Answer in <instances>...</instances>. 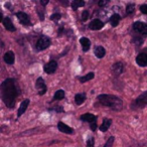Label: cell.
I'll use <instances>...</instances> for the list:
<instances>
[{
    "instance_id": "1",
    "label": "cell",
    "mask_w": 147,
    "mask_h": 147,
    "mask_svg": "<svg viewBox=\"0 0 147 147\" xmlns=\"http://www.w3.org/2000/svg\"><path fill=\"white\" fill-rule=\"evenodd\" d=\"M0 94L3 103L8 109H13L16 104L18 96L20 95L18 83L15 79L8 78L1 83L0 86Z\"/></svg>"
},
{
    "instance_id": "2",
    "label": "cell",
    "mask_w": 147,
    "mask_h": 147,
    "mask_svg": "<svg viewBox=\"0 0 147 147\" xmlns=\"http://www.w3.org/2000/svg\"><path fill=\"white\" fill-rule=\"evenodd\" d=\"M97 101L102 106L110 108L114 111H121L123 109V101L121 98L115 95L101 94L97 97Z\"/></svg>"
},
{
    "instance_id": "3",
    "label": "cell",
    "mask_w": 147,
    "mask_h": 147,
    "mask_svg": "<svg viewBox=\"0 0 147 147\" xmlns=\"http://www.w3.org/2000/svg\"><path fill=\"white\" fill-rule=\"evenodd\" d=\"M147 106V91L139 95L132 103H131V109L132 110H139V109H143L144 107Z\"/></svg>"
},
{
    "instance_id": "4",
    "label": "cell",
    "mask_w": 147,
    "mask_h": 147,
    "mask_svg": "<svg viewBox=\"0 0 147 147\" xmlns=\"http://www.w3.org/2000/svg\"><path fill=\"white\" fill-rule=\"evenodd\" d=\"M51 37H49L47 35H40L37 39L36 43H35V49L36 51H42L45 49H47L49 47H51Z\"/></svg>"
},
{
    "instance_id": "5",
    "label": "cell",
    "mask_w": 147,
    "mask_h": 147,
    "mask_svg": "<svg viewBox=\"0 0 147 147\" xmlns=\"http://www.w3.org/2000/svg\"><path fill=\"white\" fill-rule=\"evenodd\" d=\"M132 28L138 34L142 36H147V23L142 22V21H135L132 25Z\"/></svg>"
},
{
    "instance_id": "6",
    "label": "cell",
    "mask_w": 147,
    "mask_h": 147,
    "mask_svg": "<svg viewBox=\"0 0 147 147\" xmlns=\"http://www.w3.org/2000/svg\"><path fill=\"white\" fill-rule=\"evenodd\" d=\"M15 15H16L19 22H20L23 26H31V25H32V23H31V21H30V17L28 16L27 13L23 12V11H17V12L15 13Z\"/></svg>"
},
{
    "instance_id": "7",
    "label": "cell",
    "mask_w": 147,
    "mask_h": 147,
    "mask_svg": "<svg viewBox=\"0 0 147 147\" xmlns=\"http://www.w3.org/2000/svg\"><path fill=\"white\" fill-rule=\"evenodd\" d=\"M136 63L141 67H147V47L144 51H140L137 55L136 59H135Z\"/></svg>"
},
{
    "instance_id": "8",
    "label": "cell",
    "mask_w": 147,
    "mask_h": 147,
    "mask_svg": "<svg viewBox=\"0 0 147 147\" xmlns=\"http://www.w3.org/2000/svg\"><path fill=\"white\" fill-rule=\"evenodd\" d=\"M35 88L38 91L37 94H38L39 96H43V95L47 92V84H45V80H43V78H41V77L37 78L36 82H35Z\"/></svg>"
},
{
    "instance_id": "9",
    "label": "cell",
    "mask_w": 147,
    "mask_h": 147,
    "mask_svg": "<svg viewBox=\"0 0 147 147\" xmlns=\"http://www.w3.org/2000/svg\"><path fill=\"white\" fill-rule=\"evenodd\" d=\"M57 67H59L57 61H55V59H51V61H49V63H47L43 65V71H45L47 75H53L57 69Z\"/></svg>"
},
{
    "instance_id": "10",
    "label": "cell",
    "mask_w": 147,
    "mask_h": 147,
    "mask_svg": "<svg viewBox=\"0 0 147 147\" xmlns=\"http://www.w3.org/2000/svg\"><path fill=\"white\" fill-rule=\"evenodd\" d=\"M124 71V63L122 61H117L112 65V73L115 77H119Z\"/></svg>"
},
{
    "instance_id": "11",
    "label": "cell",
    "mask_w": 147,
    "mask_h": 147,
    "mask_svg": "<svg viewBox=\"0 0 147 147\" xmlns=\"http://www.w3.org/2000/svg\"><path fill=\"white\" fill-rule=\"evenodd\" d=\"M97 119H98V117H97L96 115L92 114V113H85V114H83L80 116L81 121L89 123L90 125L93 124V123H95V122H97Z\"/></svg>"
},
{
    "instance_id": "12",
    "label": "cell",
    "mask_w": 147,
    "mask_h": 147,
    "mask_svg": "<svg viewBox=\"0 0 147 147\" xmlns=\"http://www.w3.org/2000/svg\"><path fill=\"white\" fill-rule=\"evenodd\" d=\"M104 22H103L101 19L96 18V19H93L90 23H89L88 27L89 29H92V30H100L104 27Z\"/></svg>"
},
{
    "instance_id": "13",
    "label": "cell",
    "mask_w": 147,
    "mask_h": 147,
    "mask_svg": "<svg viewBox=\"0 0 147 147\" xmlns=\"http://www.w3.org/2000/svg\"><path fill=\"white\" fill-rule=\"evenodd\" d=\"M57 129H59L61 133H65V134L71 135V134H74V133H75V130H74L71 127H69V125L65 124V123L61 122V121H59V122L57 123Z\"/></svg>"
},
{
    "instance_id": "14",
    "label": "cell",
    "mask_w": 147,
    "mask_h": 147,
    "mask_svg": "<svg viewBox=\"0 0 147 147\" xmlns=\"http://www.w3.org/2000/svg\"><path fill=\"white\" fill-rule=\"evenodd\" d=\"M2 24L3 26L5 27V29L8 31H10V32H14V31H16V27L14 26V24H13L12 20H11L10 17H4V19H3L2 21Z\"/></svg>"
},
{
    "instance_id": "15",
    "label": "cell",
    "mask_w": 147,
    "mask_h": 147,
    "mask_svg": "<svg viewBox=\"0 0 147 147\" xmlns=\"http://www.w3.org/2000/svg\"><path fill=\"white\" fill-rule=\"evenodd\" d=\"M29 103H30L29 99H24V100L21 102L20 106H19V108H18V111H17V117H18V118L21 117L25 113V111H26L27 108H28Z\"/></svg>"
},
{
    "instance_id": "16",
    "label": "cell",
    "mask_w": 147,
    "mask_h": 147,
    "mask_svg": "<svg viewBox=\"0 0 147 147\" xmlns=\"http://www.w3.org/2000/svg\"><path fill=\"white\" fill-rule=\"evenodd\" d=\"M3 61L7 63V65H13L15 61V55L12 51H8L7 53H4L3 55Z\"/></svg>"
},
{
    "instance_id": "17",
    "label": "cell",
    "mask_w": 147,
    "mask_h": 147,
    "mask_svg": "<svg viewBox=\"0 0 147 147\" xmlns=\"http://www.w3.org/2000/svg\"><path fill=\"white\" fill-rule=\"evenodd\" d=\"M80 43L81 45H82V49H83V51L84 53H87V51H89V49H90L91 47V40L88 38V37H81L80 38Z\"/></svg>"
},
{
    "instance_id": "18",
    "label": "cell",
    "mask_w": 147,
    "mask_h": 147,
    "mask_svg": "<svg viewBox=\"0 0 147 147\" xmlns=\"http://www.w3.org/2000/svg\"><path fill=\"white\" fill-rule=\"evenodd\" d=\"M94 53H95V55H96V57H98V59H103V57H105V55H106V49H105V47H102V45H96V47H94Z\"/></svg>"
},
{
    "instance_id": "19",
    "label": "cell",
    "mask_w": 147,
    "mask_h": 147,
    "mask_svg": "<svg viewBox=\"0 0 147 147\" xmlns=\"http://www.w3.org/2000/svg\"><path fill=\"white\" fill-rule=\"evenodd\" d=\"M112 119L110 118H104V120H103V123L101 124V126L99 127V129H100L101 132H107L108 131V129L110 128V126L112 125Z\"/></svg>"
},
{
    "instance_id": "20",
    "label": "cell",
    "mask_w": 147,
    "mask_h": 147,
    "mask_svg": "<svg viewBox=\"0 0 147 147\" xmlns=\"http://www.w3.org/2000/svg\"><path fill=\"white\" fill-rule=\"evenodd\" d=\"M120 20H121V16H120V14H118V13H113V14L111 15L110 19H109V21H110V24H111V26H112V27L118 26Z\"/></svg>"
},
{
    "instance_id": "21",
    "label": "cell",
    "mask_w": 147,
    "mask_h": 147,
    "mask_svg": "<svg viewBox=\"0 0 147 147\" xmlns=\"http://www.w3.org/2000/svg\"><path fill=\"white\" fill-rule=\"evenodd\" d=\"M94 77H95V74L93 73V71H90V73H88L87 75H85V76L78 77V79H79V81H80L81 84H84V83L93 80V79H94Z\"/></svg>"
},
{
    "instance_id": "22",
    "label": "cell",
    "mask_w": 147,
    "mask_h": 147,
    "mask_svg": "<svg viewBox=\"0 0 147 147\" xmlns=\"http://www.w3.org/2000/svg\"><path fill=\"white\" fill-rule=\"evenodd\" d=\"M86 99H87V95L85 93H78L75 96V102H76L77 105H82L86 101Z\"/></svg>"
},
{
    "instance_id": "23",
    "label": "cell",
    "mask_w": 147,
    "mask_h": 147,
    "mask_svg": "<svg viewBox=\"0 0 147 147\" xmlns=\"http://www.w3.org/2000/svg\"><path fill=\"white\" fill-rule=\"evenodd\" d=\"M85 4H86V3H85L84 0H74L73 2L71 3V7L74 11H77L78 8L85 6Z\"/></svg>"
},
{
    "instance_id": "24",
    "label": "cell",
    "mask_w": 147,
    "mask_h": 147,
    "mask_svg": "<svg viewBox=\"0 0 147 147\" xmlns=\"http://www.w3.org/2000/svg\"><path fill=\"white\" fill-rule=\"evenodd\" d=\"M65 93L63 90H57V92L55 93L53 95V101H61L65 99Z\"/></svg>"
},
{
    "instance_id": "25",
    "label": "cell",
    "mask_w": 147,
    "mask_h": 147,
    "mask_svg": "<svg viewBox=\"0 0 147 147\" xmlns=\"http://www.w3.org/2000/svg\"><path fill=\"white\" fill-rule=\"evenodd\" d=\"M47 111L49 112H53V113H63L65 112V109H63V106L61 105H57V106H53V107H49L47 108Z\"/></svg>"
},
{
    "instance_id": "26",
    "label": "cell",
    "mask_w": 147,
    "mask_h": 147,
    "mask_svg": "<svg viewBox=\"0 0 147 147\" xmlns=\"http://www.w3.org/2000/svg\"><path fill=\"white\" fill-rule=\"evenodd\" d=\"M132 42L138 47L143 43V38L141 36H139V35H134V36L132 37Z\"/></svg>"
},
{
    "instance_id": "27",
    "label": "cell",
    "mask_w": 147,
    "mask_h": 147,
    "mask_svg": "<svg viewBox=\"0 0 147 147\" xmlns=\"http://www.w3.org/2000/svg\"><path fill=\"white\" fill-rule=\"evenodd\" d=\"M134 11H135V4L134 3H128L126 5V14L131 15L134 13Z\"/></svg>"
},
{
    "instance_id": "28",
    "label": "cell",
    "mask_w": 147,
    "mask_h": 147,
    "mask_svg": "<svg viewBox=\"0 0 147 147\" xmlns=\"http://www.w3.org/2000/svg\"><path fill=\"white\" fill-rule=\"evenodd\" d=\"M36 12H37V15H38V18L40 21H43L45 20V10L40 7H36Z\"/></svg>"
},
{
    "instance_id": "29",
    "label": "cell",
    "mask_w": 147,
    "mask_h": 147,
    "mask_svg": "<svg viewBox=\"0 0 147 147\" xmlns=\"http://www.w3.org/2000/svg\"><path fill=\"white\" fill-rule=\"evenodd\" d=\"M49 18H51V20L55 21V22H57V21H59V19L61 18V14L59 12H55V13H53V14L51 15V17H49Z\"/></svg>"
},
{
    "instance_id": "30",
    "label": "cell",
    "mask_w": 147,
    "mask_h": 147,
    "mask_svg": "<svg viewBox=\"0 0 147 147\" xmlns=\"http://www.w3.org/2000/svg\"><path fill=\"white\" fill-rule=\"evenodd\" d=\"M95 145V138L94 136H89V138L87 139L86 147H94Z\"/></svg>"
},
{
    "instance_id": "31",
    "label": "cell",
    "mask_w": 147,
    "mask_h": 147,
    "mask_svg": "<svg viewBox=\"0 0 147 147\" xmlns=\"http://www.w3.org/2000/svg\"><path fill=\"white\" fill-rule=\"evenodd\" d=\"M114 141H115V137L114 136H110L108 138V140L106 141V143H105L104 147H112L113 144H114Z\"/></svg>"
},
{
    "instance_id": "32",
    "label": "cell",
    "mask_w": 147,
    "mask_h": 147,
    "mask_svg": "<svg viewBox=\"0 0 147 147\" xmlns=\"http://www.w3.org/2000/svg\"><path fill=\"white\" fill-rule=\"evenodd\" d=\"M89 17H90V12H89L88 10H84L82 12V15H81V19H82V21H87L89 19Z\"/></svg>"
},
{
    "instance_id": "33",
    "label": "cell",
    "mask_w": 147,
    "mask_h": 147,
    "mask_svg": "<svg viewBox=\"0 0 147 147\" xmlns=\"http://www.w3.org/2000/svg\"><path fill=\"white\" fill-rule=\"evenodd\" d=\"M63 33H65V25L61 24L59 26V29H57V36H61Z\"/></svg>"
},
{
    "instance_id": "34",
    "label": "cell",
    "mask_w": 147,
    "mask_h": 147,
    "mask_svg": "<svg viewBox=\"0 0 147 147\" xmlns=\"http://www.w3.org/2000/svg\"><path fill=\"white\" fill-rule=\"evenodd\" d=\"M109 2H110L109 0H100V1H98L97 4H98L99 7H105L106 5L109 4Z\"/></svg>"
},
{
    "instance_id": "35",
    "label": "cell",
    "mask_w": 147,
    "mask_h": 147,
    "mask_svg": "<svg viewBox=\"0 0 147 147\" xmlns=\"http://www.w3.org/2000/svg\"><path fill=\"white\" fill-rule=\"evenodd\" d=\"M140 11H141V13H143V14H145V15H147V4H142V5H140Z\"/></svg>"
},
{
    "instance_id": "36",
    "label": "cell",
    "mask_w": 147,
    "mask_h": 147,
    "mask_svg": "<svg viewBox=\"0 0 147 147\" xmlns=\"http://www.w3.org/2000/svg\"><path fill=\"white\" fill-rule=\"evenodd\" d=\"M90 128H91V130H92L93 132L97 131V128H98V125H97V122H95V123H93V124H91V125H90Z\"/></svg>"
},
{
    "instance_id": "37",
    "label": "cell",
    "mask_w": 147,
    "mask_h": 147,
    "mask_svg": "<svg viewBox=\"0 0 147 147\" xmlns=\"http://www.w3.org/2000/svg\"><path fill=\"white\" fill-rule=\"evenodd\" d=\"M49 2V0H40V5H42V6H45V5H47Z\"/></svg>"
},
{
    "instance_id": "38",
    "label": "cell",
    "mask_w": 147,
    "mask_h": 147,
    "mask_svg": "<svg viewBox=\"0 0 147 147\" xmlns=\"http://www.w3.org/2000/svg\"><path fill=\"white\" fill-rule=\"evenodd\" d=\"M10 6H11L10 2H6V3H5V7H7V9H11Z\"/></svg>"
},
{
    "instance_id": "39",
    "label": "cell",
    "mask_w": 147,
    "mask_h": 147,
    "mask_svg": "<svg viewBox=\"0 0 147 147\" xmlns=\"http://www.w3.org/2000/svg\"><path fill=\"white\" fill-rule=\"evenodd\" d=\"M1 47H4V43H3V41H2V40H1Z\"/></svg>"
}]
</instances>
